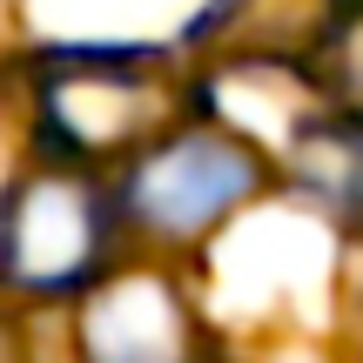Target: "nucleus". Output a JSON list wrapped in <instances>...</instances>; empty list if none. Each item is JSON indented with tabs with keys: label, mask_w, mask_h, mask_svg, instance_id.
I'll list each match as a JSON object with an SVG mask.
<instances>
[{
	"label": "nucleus",
	"mask_w": 363,
	"mask_h": 363,
	"mask_svg": "<svg viewBox=\"0 0 363 363\" xmlns=\"http://www.w3.org/2000/svg\"><path fill=\"white\" fill-rule=\"evenodd\" d=\"M296 175L363 222V121H316L296 135Z\"/></svg>",
	"instance_id": "obj_5"
},
{
	"label": "nucleus",
	"mask_w": 363,
	"mask_h": 363,
	"mask_svg": "<svg viewBox=\"0 0 363 363\" xmlns=\"http://www.w3.org/2000/svg\"><path fill=\"white\" fill-rule=\"evenodd\" d=\"M108 208L81 175H27L0 208V283L21 296H67L101 269Z\"/></svg>",
	"instance_id": "obj_1"
},
{
	"label": "nucleus",
	"mask_w": 363,
	"mask_h": 363,
	"mask_svg": "<svg viewBox=\"0 0 363 363\" xmlns=\"http://www.w3.org/2000/svg\"><path fill=\"white\" fill-rule=\"evenodd\" d=\"M142 67H155V54H88L67 61L40 94V135L54 142V155H108V148L135 142L155 121V88L142 81Z\"/></svg>",
	"instance_id": "obj_2"
},
{
	"label": "nucleus",
	"mask_w": 363,
	"mask_h": 363,
	"mask_svg": "<svg viewBox=\"0 0 363 363\" xmlns=\"http://www.w3.org/2000/svg\"><path fill=\"white\" fill-rule=\"evenodd\" d=\"M81 363H202L195 316L169 276H115L81 303Z\"/></svg>",
	"instance_id": "obj_4"
},
{
	"label": "nucleus",
	"mask_w": 363,
	"mask_h": 363,
	"mask_svg": "<svg viewBox=\"0 0 363 363\" xmlns=\"http://www.w3.org/2000/svg\"><path fill=\"white\" fill-rule=\"evenodd\" d=\"M0 363H13V350H7V330H0Z\"/></svg>",
	"instance_id": "obj_7"
},
{
	"label": "nucleus",
	"mask_w": 363,
	"mask_h": 363,
	"mask_svg": "<svg viewBox=\"0 0 363 363\" xmlns=\"http://www.w3.org/2000/svg\"><path fill=\"white\" fill-rule=\"evenodd\" d=\"M249 189H256V162L229 135H182L135 169L128 208L162 235H195L208 222H222Z\"/></svg>",
	"instance_id": "obj_3"
},
{
	"label": "nucleus",
	"mask_w": 363,
	"mask_h": 363,
	"mask_svg": "<svg viewBox=\"0 0 363 363\" xmlns=\"http://www.w3.org/2000/svg\"><path fill=\"white\" fill-rule=\"evenodd\" d=\"M337 54H343V88H350V101H363V7H357V21L337 34Z\"/></svg>",
	"instance_id": "obj_6"
}]
</instances>
